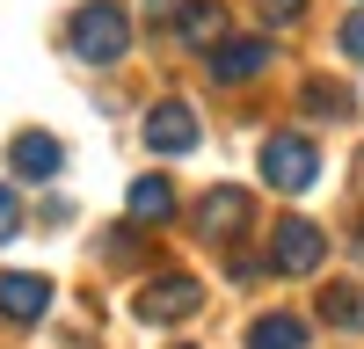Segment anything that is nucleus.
Here are the masks:
<instances>
[{
	"label": "nucleus",
	"instance_id": "obj_16",
	"mask_svg": "<svg viewBox=\"0 0 364 349\" xmlns=\"http://www.w3.org/2000/svg\"><path fill=\"white\" fill-rule=\"evenodd\" d=\"M22 233V196H15V182H0V240H15Z\"/></svg>",
	"mask_w": 364,
	"mask_h": 349
},
{
	"label": "nucleus",
	"instance_id": "obj_7",
	"mask_svg": "<svg viewBox=\"0 0 364 349\" xmlns=\"http://www.w3.org/2000/svg\"><path fill=\"white\" fill-rule=\"evenodd\" d=\"M8 167H15V182H51V174L66 167V145H58L51 131H15Z\"/></svg>",
	"mask_w": 364,
	"mask_h": 349
},
{
	"label": "nucleus",
	"instance_id": "obj_17",
	"mask_svg": "<svg viewBox=\"0 0 364 349\" xmlns=\"http://www.w3.org/2000/svg\"><path fill=\"white\" fill-rule=\"evenodd\" d=\"M343 58H357V66H364V15L343 22Z\"/></svg>",
	"mask_w": 364,
	"mask_h": 349
},
{
	"label": "nucleus",
	"instance_id": "obj_18",
	"mask_svg": "<svg viewBox=\"0 0 364 349\" xmlns=\"http://www.w3.org/2000/svg\"><path fill=\"white\" fill-rule=\"evenodd\" d=\"M357 255H364V233H357Z\"/></svg>",
	"mask_w": 364,
	"mask_h": 349
},
{
	"label": "nucleus",
	"instance_id": "obj_12",
	"mask_svg": "<svg viewBox=\"0 0 364 349\" xmlns=\"http://www.w3.org/2000/svg\"><path fill=\"white\" fill-rule=\"evenodd\" d=\"M321 320H328V328H343V335H357V328H364V284H328V291H321Z\"/></svg>",
	"mask_w": 364,
	"mask_h": 349
},
{
	"label": "nucleus",
	"instance_id": "obj_11",
	"mask_svg": "<svg viewBox=\"0 0 364 349\" xmlns=\"http://www.w3.org/2000/svg\"><path fill=\"white\" fill-rule=\"evenodd\" d=\"M124 204H132V218H139V226H161V218H175V189H168V174H139Z\"/></svg>",
	"mask_w": 364,
	"mask_h": 349
},
{
	"label": "nucleus",
	"instance_id": "obj_15",
	"mask_svg": "<svg viewBox=\"0 0 364 349\" xmlns=\"http://www.w3.org/2000/svg\"><path fill=\"white\" fill-rule=\"evenodd\" d=\"M255 15H262L269 29H284V22H299V15H306V0H255Z\"/></svg>",
	"mask_w": 364,
	"mask_h": 349
},
{
	"label": "nucleus",
	"instance_id": "obj_5",
	"mask_svg": "<svg viewBox=\"0 0 364 349\" xmlns=\"http://www.w3.org/2000/svg\"><path fill=\"white\" fill-rule=\"evenodd\" d=\"M248 226H255V196H248V189H233V182H219V189L197 204V233H204V240H219V248L240 240Z\"/></svg>",
	"mask_w": 364,
	"mask_h": 349
},
{
	"label": "nucleus",
	"instance_id": "obj_14",
	"mask_svg": "<svg viewBox=\"0 0 364 349\" xmlns=\"http://www.w3.org/2000/svg\"><path fill=\"white\" fill-rule=\"evenodd\" d=\"M299 102H306L314 116H350V87H336V80H306V95H299Z\"/></svg>",
	"mask_w": 364,
	"mask_h": 349
},
{
	"label": "nucleus",
	"instance_id": "obj_6",
	"mask_svg": "<svg viewBox=\"0 0 364 349\" xmlns=\"http://www.w3.org/2000/svg\"><path fill=\"white\" fill-rule=\"evenodd\" d=\"M44 313H51V277H37V270H8L0 277V320L37 328Z\"/></svg>",
	"mask_w": 364,
	"mask_h": 349
},
{
	"label": "nucleus",
	"instance_id": "obj_9",
	"mask_svg": "<svg viewBox=\"0 0 364 349\" xmlns=\"http://www.w3.org/2000/svg\"><path fill=\"white\" fill-rule=\"evenodd\" d=\"M262 66H269V44H262V37H226L219 51H211V80H219V87L255 80Z\"/></svg>",
	"mask_w": 364,
	"mask_h": 349
},
{
	"label": "nucleus",
	"instance_id": "obj_13",
	"mask_svg": "<svg viewBox=\"0 0 364 349\" xmlns=\"http://www.w3.org/2000/svg\"><path fill=\"white\" fill-rule=\"evenodd\" d=\"M248 349H306V320L262 313V320H248Z\"/></svg>",
	"mask_w": 364,
	"mask_h": 349
},
{
	"label": "nucleus",
	"instance_id": "obj_8",
	"mask_svg": "<svg viewBox=\"0 0 364 349\" xmlns=\"http://www.w3.org/2000/svg\"><path fill=\"white\" fill-rule=\"evenodd\" d=\"M146 145H154V153H190V145H197V109L190 102H154Z\"/></svg>",
	"mask_w": 364,
	"mask_h": 349
},
{
	"label": "nucleus",
	"instance_id": "obj_4",
	"mask_svg": "<svg viewBox=\"0 0 364 349\" xmlns=\"http://www.w3.org/2000/svg\"><path fill=\"white\" fill-rule=\"evenodd\" d=\"M197 306H204V284L182 277V270H175V277H154V284L132 299V313L146 320V328H175V320H190Z\"/></svg>",
	"mask_w": 364,
	"mask_h": 349
},
{
	"label": "nucleus",
	"instance_id": "obj_1",
	"mask_svg": "<svg viewBox=\"0 0 364 349\" xmlns=\"http://www.w3.org/2000/svg\"><path fill=\"white\" fill-rule=\"evenodd\" d=\"M66 44H73L80 66H117V58L132 51V8H117V0H87V8H73Z\"/></svg>",
	"mask_w": 364,
	"mask_h": 349
},
{
	"label": "nucleus",
	"instance_id": "obj_10",
	"mask_svg": "<svg viewBox=\"0 0 364 349\" xmlns=\"http://www.w3.org/2000/svg\"><path fill=\"white\" fill-rule=\"evenodd\" d=\"M175 29H182V44H197V51H219V44H226V8H219V0H182Z\"/></svg>",
	"mask_w": 364,
	"mask_h": 349
},
{
	"label": "nucleus",
	"instance_id": "obj_2",
	"mask_svg": "<svg viewBox=\"0 0 364 349\" xmlns=\"http://www.w3.org/2000/svg\"><path fill=\"white\" fill-rule=\"evenodd\" d=\"M314 174H321V153H314L306 131H269L262 138V182L269 189L299 196V189H314Z\"/></svg>",
	"mask_w": 364,
	"mask_h": 349
},
{
	"label": "nucleus",
	"instance_id": "obj_3",
	"mask_svg": "<svg viewBox=\"0 0 364 349\" xmlns=\"http://www.w3.org/2000/svg\"><path fill=\"white\" fill-rule=\"evenodd\" d=\"M328 262V233L314 218H284L277 233H269V270L277 277H314Z\"/></svg>",
	"mask_w": 364,
	"mask_h": 349
}]
</instances>
